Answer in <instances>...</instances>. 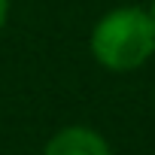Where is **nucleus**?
Here are the masks:
<instances>
[{"label": "nucleus", "instance_id": "1", "mask_svg": "<svg viewBox=\"0 0 155 155\" xmlns=\"http://www.w3.org/2000/svg\"><path fill=\"white\" fill-rule=\"evenodd\" d=\"M88 52L110 73L140 70L155 55V28L146 6L131 3L104 12L88 34Z\"/></svg>", "mask_w": 155, "mask_h": 155}, {"label": "nucleus", "instance_id": "2", "mask_svg": "<svg viewBox=\"0 0 155 155\" xmlns=\"http://www.w3.org/2000/svg\"><path fill=\"white\" fill-rule=\"evenodd\" d=\"M43 155H113V146L91 125H64L46 140Z\"/></svg>", "mask_w": 155, "mask_h": 155}, {"label": "nucleus", "instance_id": "3", "mask_svg": "<svg viewBox=\"0 0 155 155\" xmlns=\"http://www.w3.org/2000/svg\"><path fill=\"white\" fill-rule=\"evenodd\" d=\"M9 9H12V0H0V31H3L6 21H9Z\"/></svg>", "mask_w": 155, "mask_h": 155}, {"label": "nucleus", "instance_id": "4", "mask_svg": "<svg viewBox=\"0 0 155 155\" xmlns=\"http://www.w3.org/2000/svg\"><path fill=\"white\" fill-rule=\"evenodd\" d=\"M146 12H149V21H152V28H155V0H149V6H146Z\"/></svg>", "mask_w": 155, "mask_h": 155}, {"label": "nucleus", "instance_id": "5", "mask_svg": "<svg viewBox=\"0 0 155 155\" xmlns=\"http://www.w3.org/2000/svg\"><path fill=\"white\" fill-rule=\"evenodd\" d=\"M152 107H155V88H152Z\"/></svg>", "mask_w": 155, "mask_h": 155}]
</instances>
